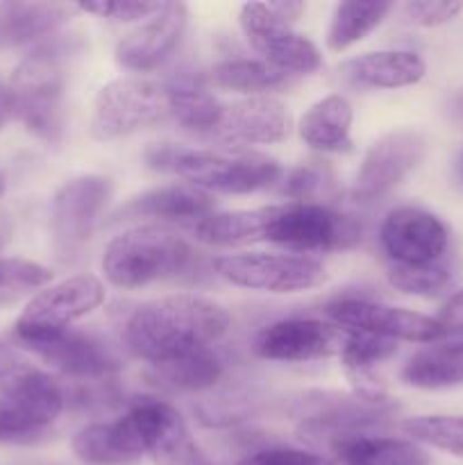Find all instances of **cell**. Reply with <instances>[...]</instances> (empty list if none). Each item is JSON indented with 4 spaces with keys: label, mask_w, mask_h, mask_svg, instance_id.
<instances>
[{
    "label": "cell",
    "mask_w": 463,
    "mask_h": 465,
    "mask_svg": "<svg viewBox=\"0 0 463 465\" xmlns=\"http://www.w3.org/2000/svg\"><path fill=\"white\" fill-rule=\"evenodd\" d=\"M230 313L212 298L177 293L141 304L125 325V343L150 366L213 348L230 330Z\"/></svg>",
    "instance_id": "1"
},
{
    "label": "cell",
    "mask_w": 463,
    "mask_h": 465,
    "mask_svg": "<svg viewBox=\"0 0 463 465\" xmlns=\"http://www.w3.org/2000/svg\"><path fill=\"white\" fill-rule=\"evenodd\" d=\"M80 35H57L25 54L14 71L7 89L12 94L14 116L27 132L48 143L64 134V86L73 57L82 53Z\"/></svg>",
    "instance_id": "2"
},
{
    "label": "cell",
    "mask_w": 463,
    "mask_h": 465,
    "mask_svg": "<svg viewBox=\"0 0 463 465\" xmlns=\"http://www.w3.org/2000/svg\"><path fill=\"white\" fill-rule=\"evenodd\" d=\"M157 171H171L200 191L245 195L272 186L284 177L280 162L250 150H198L159 143L145 153Z\"/></svg>",
    "instance_id": "3"
},
{
    "label": "cell",
    "mask_w": 463,
    "mask_h": 465,
    "mask_svg": "<svg viewBox=\"0 0 463 465\" xmlns=\"http://www.w3.org/2000/svg\"><path fill=\"white\" fill-rule=\"evenodd\" d=\"M189 241L163 225H136L112 239L103 254L104 280L116 289H141L175 280L193 266Z\"/></svg>",
    "instance_id": "4"
},
{
    "label": "cell",
    "mask_w": 463,
    "mask_h": 465,
    "mask_svg": "<svg viewBox=\"0 0 463 465\" xmlns=\"http://www.w3.org/2000/svg\"><path fill=\"white\" fill-rule=\"evenodd\" d=\"M363 227L350 213L320 203L268 204L263 241L304 252L350 250L361 241Z\"/></svg>",
    "instance_id": "5"
},
{
    "label": "cell",
    "mask_w": 463,
    "mask_h": 465,
    "mask_svg": "<svg viewBox=\"0 0 463 465\" xmlns=\"http://www.w3.org/2000/svg\"><path fill=\"white\" fill-rule=\"evenodd\" d=\"M168 116L166 84L141 75L116 77L98 91L89 132L95 141H116L136 134Z\"/></svg>",
    "instance_id": "6"
},
{
    "label": "cell",
    "mask_w": 463,
    "mask_h": 465,
    "mask_svg": "<svg viewBox=\"0 0 463 465\" xmlns=\"http://www.w3.org/2000/svg\"><path fill=\"white\" fill-rule=\"evenodd\" d=\"M213 271L232 286L275 295L304 293L327 282V268L318 259L293 252L225 254L213 262Z\"/></svg>",
    "instance_id": "7"
},
{
    "label": "cell",
    "mask_w": 463,
    "mask_h": 465,
    "mask_svg": "<svg viewBox=\"0 0 463 465\" xmlns=\"http://www.w3.org/2000/svg\"><path fill=\"white\" fill-rule=\"evenodd\" d=\"M112 195V180L103 175H80L59 186L50 207V234L59 262L80 257Z\"/></svg>",
    "instance_id": "8"
},
{
    "label": "cell",
    "mask_w": 463,
    "mask_h": 465,
    "mask_svg": "<svg viewBox=\"0 0 463 465\" xmlns=\"http://www.w3.org/2000/svg\"><path fill=\"white\" fill-rule=\"evenodd\" d=\"M239 23L248 44L286 75H311L320 68L322 57L311 39L281 21L268 3H245L239 9Z\"/></svg>",
    "instance_id": "9"
},
{
    "label": "cell",
    "mask_w": 463,
    "mask_h": 465,
    "mask_svg": "<svg viewBox=\"0 0 463 465\" xmlns=\"http://www.w3.org/2000/svg\"><path fill=\"white\" fill-rule=\"evenodd\" d=\"M123 416L130 422L143 457L154 465H213L193 440L180 411L168 402L141 398Z\"/></svg>",
    "instance_id": "10"
},
{
    "label": "cell",
    "mask_w": 463,
    "mask_h": 465,
    "mask_svg": "<svg viewBox=\"0 0 463 465\" xmlns=\"http://www.w3.org/2000/svg\"><path fill=\"white\" fill-rule=\"evenodd\" d=\"M16 343L48 361L62 375L77 381L112 380L123 368L121 359L104 341L86 331L73 330V327L16 336Z\"/></svg>",
    "instance_id": "11"
},
{
    "label": "cell",
    "mask_w": 463,
    "mask_h": 465,
    "mask_svg": "<svg viewBox=\"0 0 463 465\" xmlns=\"http://www.w3.org/2000/svg\"><path fill=\"white\" fill-rule=\"evenodd\" d=\"M327 318L345 334L375 336L384 341H407V343H434L443 336L436 318L422 316L402 307H389L370 300L343 298L325 309Z\"/></svg>",
    "instance_id": "12"
},
{
    "label": "cell",
    "mask_w": 463,
    "mask_h": 465,
    "mask_svg": "<svg viewBox=\"0 0 463 465\" xmlns=\"http://www.w3.org/2000/svg\"><path fill=\"white\" fill-rule=\"evenodd\" d=\"M427 139L416 130H395L379 136L363 154L352 184V198L368 204L398 189L425 159Z\"/></svg>",
    "instance_id": "13"
},
{
    "label": "cell",
    "mask_w": 463,
    "mask_h": 465,
    "mask_svg": "<svg viewBox=\"0 0 463 465\" xmlns=\"http://www.w3.org/2000/svg\"><path fill=\"white\" fill-rule=\"evenodd\" d=\"M104 302V286L94 275H73L45 286L25 304L14 325V336L68 330Z\"/></svg>",
    "instance_id": "14"
},
{
    "label": "cell",
    "mask_w": 463,
    "mask_h": 465,
    "mask_svg": "<svg viewBox=\"0 0 463 465\" xmlns=\"http://www.w3.org/2000/svg\"><path fill=\"white\" fill-rule=\"evenodd\" d=\"M345 334L334 322L316 318H286L263 327L252 341L254 357L266 361H320L343 352Z\"/></svg>",
    "instance_id": "15"
},
{
    "label": "cell",
    "mask_w": 463,
    "mask_h": 465,
    "mask_svg": "<svg viewBox=\"0 0 463 465\" xmlns=\"http://www.w3.org/2000/svg\"><path fill=\"white\" fill-rule=\"evenodd\" d=\"M379 245L390 263L420 266L443 259L449 234L436 213L407 204L386 213L379 227Z\"/></svg>",
    "instance_id": "16"
},
{
    "label": "cell",
    "mask_w": 463,
    "mask_h": 465,
    "mask_svg": "<svg viewBox=\"0 0 463 465\" xmlns=\"http://www.w3.org/2000/svg\"><path fill=\"white\" fill-rule=\"evenodd\" d=\"M189 9L182 3H166L154 16L123 36L116 45V62L125 71L150 73L162 66L184 36Z\"/></svg>",
    "instance_id": "17"
},
{
    "label": "cell",
    "mask_w": 463,
    "mask_h": 465,
    "mask_svg": "<svg viewBox=\"0 0 463 465\" xmlns=\"http://www.w3.org/2000/svg\"><path fill=\"white\" fill-rule=\"evenodd\" d=\"M291 132V114L275 95H252L225 104L213 134L234 150L243 145H271L286 139Z\"/></svg>",
    "instance_id": "18"
},
{
    "label": "cell",
    "mask_w": 463,
    "mask_h": 465,
    "mask_svg": "<svg viewBox=\"0 0 463 465\" xmlns=\"http://www.w3.org/2000/svg\"><path fill=\"white\" fill-rule=\"evenodd\" d=\"M216 212V200L191 184H168L150 189L130 198L112 213L113 221H168V223H200Z\"/></svg>",
    "instance_id": "19"
},
{
    "label": "cell",
    "mask_w": 463,
    "mask_h": 465,
    "mask_svg": "<svg viewBox=\"0 0 463 465\" xmlns=\"http://www.w3.org/2000/svg\"><path fill=\"white\" fill-rule=\"evenodd\" d=\"M73 3H0V50L21 48L57 35L75 14Z\"/></svg>",
    "instance_id": "20"
},
{
    "label": "cell",
    "mask_w": 463,
    "mask_h": 465,
    "mask_svg": "<svg viewBox=\"0 0 463 465\" xmlns=\"http://www.w3.org/2000/svg\"><path fill=\"white\" fill-rule=\"evenodd\" d=\"M339 73L348 84L361 89H402L425 77L427 64L413 50H377L348 59Z\"/></svg>",
    "instance_id": "21"
},
{
    "label": "cell",
    "mask_w": 463,
    "mask_h": 465,
    "mask_svg": "<svg viewBox=\"0 0 463 465\" xmlns=\"http://www.w3.org/2000/svg\"><path fill=\"white\" fill-rule=\"evenodd\" d=\"M322 450L339 465H429V454L413 440L375 436L370 431L339 434L327 440Z\"/></svg>",
    "instance_id": "22"
},
{
    "label": "cell",
    "mask_w": 463,
    "mask_h": 465,
    "mask_svg": "<svg viewBox=\"0 0 463 465\" xmlns=\"http://www.w3.org/2000/svg\"><path fill=\"white\" fill-rule=\"evenodd\" d=\"M73 454L86 465H134L143 459L125 416L109 422H91L71 440Z\"/></svg>",
    "instance_id": "23"
},
{
    "label": "cell",
    "mask_w": 463,
    "mask_h": 465,
    "mask_svg": "<svg viewBox=\"0 0 463 465\" xmlns=\"http://www.w3.org/2000/svg\"><path fill=\"white\" fill-rule=\"evenodd\" d=\"M398 352V343L375 336L348 334L343 352L339 354L343 371L352 384V393L368 402H390L384 384L377 377V368Z\"/></svg>",
    "instance_id": "24"
},
{
    "label": "cell",
    "mask_w": 463,
    "mask_h": 465,
    "mask_svg": "<svg viewBox=\"0 0 463 465\" xmlns=\"http://www.w3.org/2000/svg\"><path fill=\"white\" fill-rule=\"evenodd\" d=\"M354 109L340 94L316 100L300 118V139L316 153H340L350 148Z\"/></svg>",
    "instance_id": "25"
},
{
    "label": "cell",
    "mask_w": 463,
    "mask_h": 465,
    "mask_svg": "<svg viewBox=\"0 0 463 465\" xmlns=\"http://www.w3.org/2000/svg\"><path fill=\"white\" fill-rule=\"evenodd\" d=\"M168 89V116L175 118L184 130L209 134L216 132L221 123L225 104L193 77H180V80L166 84Z\"/></svg>",
    "instance_id": "26"
},
{
    "label": "cell",
    "mask_w": 463,
    "mask_h": 465,
    "mask_svg": "<svg viewBox=\"0 0 463 465\" xmlns=\"http://www.w3.org/2000/svg\"><path fill=\"white\" fill-rule=\"evenodd\" d=\"M207 80L218 89L243 94L245 98L252 95H272L277 91H284L293 84V77L277 71L263 59H225V62L213 64Z\"/></svg>",
    "instance_id": "27"
},
{
    "label": "cell",
    "mask_w": 463,
    "mask_h": 465,
    "mask_svg": "<svg viewBox=\"0 0 463 465\" xmlns=\"http://www.w3.org/2000/svg\"><path fill=\"white\" fill-rule=\"evenodd\" d=\"M402 381L413 389L438 391L463 384V341L431 345L413 354L402 368Z\"/></svg>",
    "instance_id": "28"
},
{
    "label": "cell",
    "mask_w": 463,
    "mask_h": 465,
    "mask_svg": "<svg viewBox=\"0 0 463 465\" xmlns=\"http://www.w3.org/2000/svg\"><path fill=\"white\" fill-rule=\"evenodd\" d=\"M268 207L239 209V212H213L193 225V234L200 243L232 248L263 241Z\"/></svg>",
    "instance_id": "29"
},
{
    "label": "cell",
    "mask_w": 463,
    "mask_h": 465,
    "mask_svg": "<svg viewBox=\"0 0 463 465\" xmlns=\"http://www.w3.org/2000/svg\"><path fill=\"white\" fill-rule=\"evenodd\" d=\"M150 368L162 384L177 391H191V393L216 389L225 377V363L213 352V348L195 350V352L182 354V357Z\"/></svg>",
    "instance_id": "30"
},
{
    "label": "cell",
    "mask_w": 463,
    "mask_h": 465,
    "mask_svg": "<svg viewBox=\"0 0 463 465\" xmlns=\"http://www.w3.org/2000/svg\"><path fill=\"white\" fill-rule=\"evenodd\" d=\"M393 3H339L327 27V48L334 53L352 48L381 25Z\"/></svg>",
    "instance_id": "31"
},
{
    "label": "cell",
    "mask_w": 463,
    "mask_h": 465,
    "mask_svg": "<svg viewBox=\"0 0 463 465\" xmlns=\"http://www.w3.org/2000/svg\"><path fill=\"white\" fill-rule=\"evenodd\" d=\"M402 431L413 443L463 459V416H416L402 422Z\"/></svg>",
    "instance_id": "32"
},
{
    "label": "cell",
    "mask_w": 463,
    "mask_h": 465,
    "mask_svg": "<svg viewBox=\"0 0 463 465\" xmlns=\"http://www.w3.org/2000/svg\"><path fill=\"white\" fill-rule=\"evenodd\" d=\"M386 280L395 291L420 298L440 295L452 284V272L445 263H420V266H404V263H389Z\"/></svg>",
    "instance_id": "33"
},
{
    "label": "cell",
    "mask_w": 463,
    "mask_h": 465,
    "mask_svg": "<svg viewBox=\"0 0 463 465\" xmlns=\"http://www.w3.org/2000/svg\"><path fill=\"white\" fill-rule=\"evenodd\" d=\"M53 272L45 266L27 259L0 257V291H23V289H41L50 284Z\"/></svg>",
    "instance_id": "34"
},
{
    "label": "cell",
    "mask_w": 463,
    "mask_h": 465,
    "mask_svg": "<svg viewBox=\"0 0 463 465\" xmlns=\"http://www.w3.org/2000/svg\"><path fill=\"white\" fill-rule=\"evenodd\" d=\"M236 465H339L330 457L313 450L286 448V445H268V448L245 452Z\"/></svg>",
    "instance_id": "35"
},
{
    "label": "cell",
    "mask_w": 463,
    "mask_h": 465,
    "mask_svg": "<svg viewBox=\"0 0 463 465\" xmlns=\"http://www.w3.org/2000/svg\"><path fill=\"white\" fill-rule=\"evenodd\" d=\"M166 3H127V0H98V3H80L77 9L86 14H94L98 18H107V21L116 23H143L150 16L159 12Z\"/></svg>",
    "instance_id": "36"
},
{
    "label": "cell",
    "mask_w": 463,
    "mask_h": 465,
    "mask_svg": "<svg viewBox=\"0 0 463 465\" xmlns=\"http://www.w3.org/2000/svg\"><path fill=\"white\" fill-rule=\"evenodd\" d=\"M327 182H330V171L325 166L302 163L284 177L281 193L289 198V203H313V198L325 189Z\"/></svg>",
    "instance_id": "37"
},
{
    "label": "cell",
    "mask_w": 463,
    "mask_h": 465,
    "mask_svg": "<svg viewBox=\"0 0 463 465\" xmlns=\"http://www.w3.org/2000/svg\"><path fill=\"white\" fill-rule=\"evenodd\" d=\"M463 12V3L454 0H409L402 5V14L418 27H438L454 21Z\"/></svg>",
    "instance_id": "38"
},
{
    "label": "cell",
    "mask_w": 463,
    "mask_h": 465,
    "mask_svg": "<svg viewBox=\"0 0 463 465\" xmlns=\"http://www.w3.org/2000/svg\"><path fill=\"white\" fill-rule=\"evenodd\" d=\"M39 436L44 434L30 430L12 409H7L0 402V443L3 440H7V443H30V440H36Z\"/></svg>",
    "instance_id": "39"
},
{
    "label": "cell",
    "mask_w": 463,
    "mask_h": 465,
    "mask_svg": "<svg viewBox=\"0 0 463 465\" xmlns=\"http://www.w3.org/2000/svg\"><path fill=\"white\" fill-rule=\"evenodd\" d=\"M436 322L443 330V336H463V289L445 300L438 316H436Z\"/></svg>",
    "instance_id": "40"
},
{
    "label": "cell",
    "mask_w": 463,
    "mask_h": 465,
    "mask_svg": "<svg viewBox=\"0 0 463 465\" xmlns=\"http://www.w3.org/2000/svg\"><path fill=\"white\" fill-rule=\"evenodd\" d=\"M23 359L25 357H21V352H18V350H14L12 345H7L0 341V380H3L9 371H14V368H16Z\"/></svg>",
    "instance_id": "41"
},
{
    "label": "cell",
    "mask_w": 463,
    "mask_h": 465,
    "mask_svg": "<svg viewBox=\"0 0 463 465\" xmlns=\"http://www.w3.org/2000/svg\"><path fill=\"white\" fill-rule=\"evenodd\" d=\"M268 5H271V9L281 18V21L291 23V25H293V23L300 18V14L304 12V3H286V0H281V3H268Z\"/></svg>",
    "instance_id": "42"
},
{
    "label": "cell",
    "mask_w": 463,
    "mask_h": 465,
    "mask_svg": "<svg viewBox=\"0 0 463 465\" xmlns=\"http://www.w3.org/2000/svg\"><path fill=\"white\" fill-rule=\"evenodd\" d=\"M14 116V104H12V94L5 84H0V130L5 127V123Z\"/></svg>",
    "instance_id": "43"
},
{
    "label": "cell",
    "mask_w": 463,
    "mask_h": 465,
    "mask_svg": "<svg viewBox=\"0 0 463 465\" xmlns=\"http://www.w3.org/2000/svg\"><path fill=\"white\" fill-rule=\"evenodd\" d=\"M448 116L454 125L463 127V91L461 94L452 95V100L448 103Z\"/></svg>",
    "instance_id": "44"
},
{
    "label": "cell",
    "mask_w": 463,
    "mask_h": 465,
    "mask_svg": "<svg viewBox=\"0 0 463 465\" xmlns=\"http://www.w3.org/2000/svg\"><path fill=\"white\" fill-rule=\"evenodd\" d=\"M12 232H14L12 218H9L7 213H0V250L9 243V239H12Z\"/></svg>",
    "instance_id": "45"
},
{
    "label": "cell",
    "mask_w": 463,
    "mask_h": 465,
    "mask_svg": "<svg viewBox=\"0 0 463 465\" xmlns=\"http://www.w3.org/2000/svg\"><path fill=\"white\" fill-rule=\"evenodd\" d=\"M452 182L457 189L463 191V150L458 153V157L454 159V166H452Z\"/></svg>",
    "instance_id": "46"
},
{
    "label": "cell",
    "mask_w": 463,
    "mask_h": 465,
    "mask_svg": "<svg viewBox=\"0 0 463 465\" xmlns=\"http://www.w3.org/2000/svg\"><path fill=\"white\" fill-rule=\"evenodd\" d=\"M3 191H5V177L3 173H0V195H3Z\"/></svg>",
    "instance_id": "47"
}]
</instances>
